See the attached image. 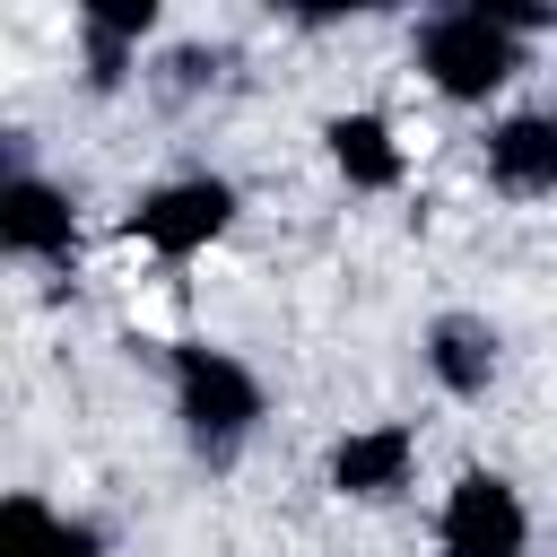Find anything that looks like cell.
Instances as JSON below:
<instances>
[{
    "label": "cell",
    "mask_w": 557,
    "mask_h": 557,
    "mask_svg": "<svg viewBox=\"0 0 557 557\" xmlns=\"http://www.w3.org/2000/svg\"><path fill=\"white\" fill-rule=\"evenodd\" d=\"M418 70L453 96V104H487L513 70H522V44L505 26V9H444L418 26Z\"/></svg>",
    "instance_id": "cell-1"
},
{
    "label": "cell",
    "mask_w": 557,
    "mask_h": 557,
    "mask_svg": "<svg viewBox=\"0 0 557 557\" xmlns=\"http://www.w3.org/2000/svg\"><path fill=\"white\" fill-rule=\"evenodd\" d=\"M174 418L200 453H235L252 426H261V383L244 357L209 348V339H183L174 348Z\"/></svg>",
    "instance_id": "cell-2"
},
{
    "label": "cell",
    "mask_w": 557,
    "mask_h": 557,
    "mask_svg": "<svg viewBox=\"0 0 557 557\" xmlns=\"http://www.w3.org/2000/svg\"><path fill=\"white\" fill-rule=\"evenodd\" d=\"M226 218H235V191L218 174H174L131 209V235L148 252H165V261H191V252H209L226 235Z\"/></svg>",
    "instance_id": "cell-3"
},
{
    "label": "cell",
    "mask_w": 557,
    "mask_h": 557,
    "mask_svg": "<svg viewBox=\"0 0 557 557\" xmlns=\"http://www.w3.org/2000/svg\"><path fill=\"white\" fill-rule=\"evenodd\" d=\"M444 557H522V540H531V513H522V496L496 479V470H470L453 496H444Z\"/></svg>",
    "instance_id": "cell-4"
},
{
    "label": "cell",
    "mask_w": 557,
    "mask_h": 557,
    "mask_svg": "<svg viewBox=\"0 0 557 557\" xmlns=\"http://www.w3.org/2000/svg\"><path fill=\"white\" fill-rule=\"evenodd\" d=\"M0 244H9L17 261L70 252V191H52L44 174H9V183H0Z\"/></svg>",
    "instance_id": "cell-5"
},
{
    "label": "cell",
    "mask_w": 557,
    "mask_h": 557,
    "mask_svg": "<svg viewBox=\"0 0 557 557\" xmlns=\"http://www.w3.org/2000/svg\"><path fill=\"white\" fill-rule=\"evenodd\" d=\"M409 461H418V435L409 426H357V435L331 444V487L339 496H392L409 479Z\"/></svg>",
    "instance_id": "cell-6"
},
{
    "label": "cell",
    "mask_w": 557,
    "mask_h": 557,
    "mask_svg": "<svg viewBox=\"0 0 557 557\" xmlns=\"http://www.w3.org/2000/svg\"><path fill=\"white\" fill-rule=\"evenodd\" d=\"M487 174L505 191H557V113H513L487 131Z\"/></svg>",
    "instance_id": "cell-7"
},
{
    "label": "cell",
    "mask_w": 557,
    "mask_h": 557,
    "mask_svg": "<svg viewBox=\"0 0 557 557\" xmlns=\"http://www.w3.org/2000/svg\"><path fill=\"white\" fill-rule=\"evenodd\" d=\"M322 139H331V165H339L348 183H366V191H392V183H400V139H392L383 113H339Z\"/></svg>",
    "instance_id": "cell-8"
},
{
    "label": "cell",
    "mask_w": 557,
    "mask_h": 557,
    "mask_svg": "<svg viewBox=\"0 0 557 557\" xmlns=\"http://www.w3.org/2000/svg\"><path fill=\"white\" fill-rule=\"evenodd\" d=\"M426 366H435V383H444V392H461V400H470V392H487V374H496V331L453 313V322H435Z\"/></svg>",
    "instance_id": "cell-9"
},
{
    "label": "cell",
    "mask_w": 557,
    "mask_h": 557,
    "mask_svg": "<svg viewBox=\"0 0 557 557\" xmlns=\"http://www.w3.org/2000/svg\"><path fill=\"white\" fill-rule=\"evenodd\" d=\"M0 531H9V557H96V540L78 522H61L44 496H9Z\"/></svg>",
    "instance_id": "cell-10"
},
{
    "label": "cell",
    "mask_w": 557,
    "mask_h": 557,
    "mask_svg": "<svg viewBox=\"0 0 557 557\" xmlns=\"http://www.w3.org/2000/svg\"><path fill=\"white\" fill-rule=\"evenodd\" d=\"M157 26V0H87V35H104V44H139Z\"/></svg>",
    "instance_id": "cell-11"
}]
</instances>
